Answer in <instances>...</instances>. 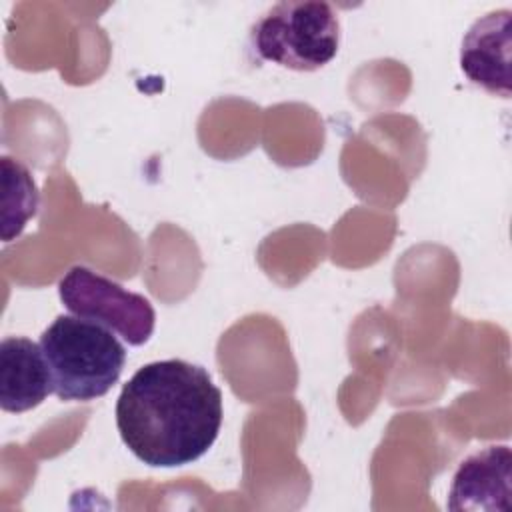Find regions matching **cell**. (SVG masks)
Segmentation results:
<instances>
[{"label": "cell", "instance_id": "obj_1", "mask_svg": "<svg viewBox=\"0 0 512 512\" xmlns=\"http://www.w3.org/2000/svg\"><path fill=\"white\" fill-rule=\"evenodd\" d=\"M222 416V392L208 370L180 358L138 368L116 402L122 442L154 468L202 458L218 438Z\"/></svg>", "mask_w": 512, "mask_h": 512}, {"label": "cell", "instance_id": "obj_2", "mask_svg": "<svg viewBox=\"0 0 512 512\" xmlns=\"http://www.w3.org/2000/svg\"><path fill=\"white\" fill-rule=\"evenodd\" d=\"M40 348L60 400L90 402L104 396L126 364V348L112 330L70 314H60L42 332Z\"/></svg>", "mask_w": 512, "mask_h": 512}, {"label": "cell", "instance_id": "obj_3", "mask_svg": "<svg viewBox=\"0 0 512 512\" xmlns=\"http://www.w3.org/2000/svg\"><path fill=\"white\" fill-rule=\"evenodd\" d=\"M250 44L266 62L298 72L318 70L338 52V14L318 0L278 2L252 24Z\"/></svg>", "mask_w": 512, "mask_h": 512}, {"label": "cell", "instance_id": "obj_4", "mask_svg": "<svg viewBox=\"0 0 512 512\" xmlns=\"http://www.w3.org/2000/svg\"><path fill=\"white\" fill-rule=\"evenodd\" d=\"M58 296L74 316L106 326L130 346L146 344L154 332L156 312L148 298L86 266H74L62 276Z\"/></svg>", "mask_w": 512, "mask_h": 512}, {"label": "cell", "instance_id": "obj_5", "mask_svg": "<svg viewBox=\"0 0 512 512\" xmlns=\"http://www.w3.org/2000/svg\"><path fill=\"white\" fill-rule=\"evenodd\" d=\"M460 68L484 90L510 96V10L490 12L470 26L460 48Z\"/></svg>", "mask_w": 512, "mask_h": 512}, {"label": "cell", "instance_id": "obj_6", "mask_svg": "<svg viewBox=\"0 0 512 512\" xmlns=\"http://www.w3.org/2000/svg\"><path fill=\"white\" fill-rule=\"evenodd\" d=\"M508 446H486L470 454L456 470L448 492L450 510H510Z\"/></svg>", "mask_w": 512, "mask_h": 512}, {"label": "cell", "instance_id": "obj_7", "mask_svg": "<svg viewBox=\"0 0 512 512\" xmlns=\"http://www.w3.org/2000/svg\"><path fill=\"white\" fill-rule=\"evenodd\" d=\"M52 392L48 364L40 344L24 336L0 342V406L4 412L36 408Z\"/></svg>", "mask_w": 512, "mask_h": 512}, {"label": "cell", "instance_id": "obj_8", "mask_svg": "<svg viewBox=\"0 0 512 512\" xmlns=\"http://www.w3.org/2000/svg\"><path fill=\"white\" fill-rule=\"evenodd\" d=\"M2 240L10 242L22 234L38 210V188L24 164L2 156Z\"/></svg>", "mask_w": 512, "mask_h": 512}]
</instances>
